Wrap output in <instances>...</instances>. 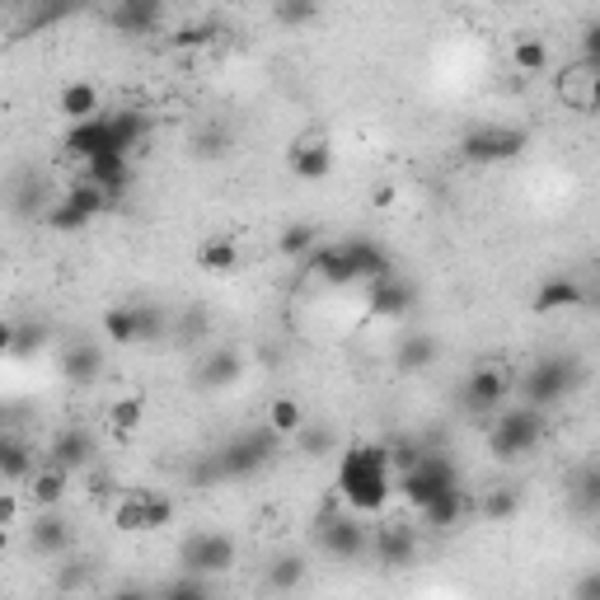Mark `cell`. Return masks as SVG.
Masks as SVG:
<instances>
[{"label":"cell","mask_w":600,"mask_h":600,"mask_svg":"<svg viewBox=\"0 0 600 600\" xmlns=\"http://www.w3.org/2000/svg\"><path fill=\"white\" fill-rule=\"evenodd\" d=\"M277 446H281V436H273L268 427H249L211 455V469H216V479H249L263 465H273Z\"/></svg>","instance_id":"277c9868"},{"label":"cell","mask_w":600,"mask_h":600,"mask_svg":"<svg viewBox=\"0 0 600 600\" xmlns=\"http://www.w3.org/2000/svg\"><path fill=\"white\" fill-rule=\"evenodd\" d=\"M10 549V531H5V525H0V554H5Z\"/></svg>","instance_id":"11a10c76"},{"label":"cell","mask_w":600,"mask_h":600,"mask_svg":"<svg viewBox=\"0 0 600 600\" xmlns=\"http://www.w3.org/2000/svg\"><path fill=\"white\" fill-rule=\"evenodd\" d=\"M184 573L188 577H221V573H231L235 568V558H240V544L225 535V531H192L184 540Z\"/></svg>","instance_id":"8992f818"},{"label":"cell","mask_w":600,"mask_h":600,"mask_svg":"<svg viewBox=\"0 0 600 600\" xmlns=\"http://www.w3.org/2000/svg\"><path fill=\"white\" fill-rule=\"evenodd\" d=\"M66 380L70 385H95L103 376V347L99 343H76V347H66Z\"/></svg>","instance_id":"4316f807"},{"label":"cell","mask_w":600,"mask_h":600,"mask_svg":"<svg viewBox=\"0 0 600 600\" xmlns=\"http://www.w3.org/2000/svg\"><path fill=\"white\" fill-rule=\"evenodd\" d=\"M174 43H179V47H202V43H211V24H184Z\"/></svg>","instance_id":"c3c4849f"},{"label":"cell","mask_w":600,"mask_h":600,"mask_svg":"<svg viewBox=\"0 0 600 600\" xmlns=\"http://www.w3.org/2000/svg\"><path fill=\"white\" fill-rule=\"evenodd\" d=\"M103 338H113L118 347H136L141 343V314L136 305H113L103 314Z\"/></svg>","instance_id":"d6a6232c"},{"label":"cell","mask_w":600,"mask_h":600,"mask_svg":"<svg viewBox=\"0 0 600 600\" xmlns=\"http://www.w3.org/2000/svg\"><path fill=\"white\" fill-rule=\"evenodd\" d=\"M231 146V136H225L221 127H207V132H198V141H192V151H198V160H216V155Z\"/></svg>","instance_id":"bcb514c9"},{"label":"cell","mask_w":600,"mask_h":600,"mask_svg":"<svg viewBox=\"0 0 600 600\" xmlns=\"http://www.w3.org/2000/svg\"><path fill=\"white\" fill-rule=\"evenodd\" d=\"M62 202L66 207H76L85 221H95V216H103V211H113V198L103 188H95V184H85V179H76L66 192H62Z\"/></svg>","instance_id":"1f68e13d"},{"label":"cell","mask_w":600,"mask_h":600,"mask_svg":"<svg viewBox=\"0 0 600 600\" xmlns=\"http://www.w3.org/2000/svg\"><path fill=\"white\" fill-rule=\"evenodd\" d=\"M14 352V320H0V357Z\"/></svg>","instance_id":"db71d44e"},{"label":"cell","mask_w":600,"mask_h":600,"mask_svg":"<svg viewBox=\"0 0 600 600\" xmlns=\"http://www.w3.org/2000/svg\"><path fill=\"white\" fill-rule=\"evenodd\" d=\"M587 305V287H581L577 277H549V281H540L535 296H531V310L535 314H558V310H581Z\"/></svg>","instance_id":"e0dca14e"},{"label":"cell","mask_w":600,"mask_h":600,"mask_svg":"<svg viewBox=\"0 0 600 600\" xmlns=\"http://www.w3.org/2000/svg\"><path fill=\"white\" fill-rule=\"evenodd\" d=\"M62 151L70 155L76 165H90L99 160V155H113V141H109V118H90V122H70L66 127V141H62Z\"/></svg>","instance_id":"5bb4252c"},{"label":"cell","mask_w":600,"mask_h":600,"mask_svg":"<svg viewBox=\"0 0 600 600\" xmlns=\"http://www.w3.org/2000/svg\"><path fill=\"white\" fill-rule=\"evenodd\" d=\"M287 165H291V174L296 179H305V184H320V179H329L333 174V151H329V141H296L291 146V155H287Z\"/></svg>","instance_id":"ffe728a7"},{"label":"cell","mask_w":600,"mask_h":600,"mask_svg":"<svg viewBox=\"0 0 600 600\" xmlns=\"http://www.w3.org/2000/svg\"><path fill=\"white\" fill-rule=\"evenodd\" d=\"M320 549L338 563H357L370 549V535L357 516H324L320 521Z\"/></svg>","instance_id":"30bf717a"},{"label":"cell","mask_w":600,"mask_h":600,"mask_svg":"<svg viewBox=\"0 0 600 600\" xmlns=\"http://www.w3.org/2000/svg\"><path fill=\"white\" fill-rule=\"evenodd\" d=\"M155 600H211V591H207V581L202 577H174L169 587H160L155 591Z\"/></svg>","instance_id":"b9f144b4"},{"label":"cell","mask_w":600,"mask_h":600,"mask_svg":"<svg viewBox=\"0 0 600 600\" xmlns=\"http://www.w3.org/2000/svg\"><path fill=\"white\" fill-rule=\"evenodd\" d=\"M109 600H155V591H146V587H118Z\"/></svg>","instance_id":"f5cc1de1"},{"label":"cell","mask_w":600,"mask_h":600,"mask_svg":"<svg viewBox=\"0 0 600 600\" xmlns=\"http://www.w3.org/2000/svg\"><path fill=\"white\" fill-rule=\"evenodd\" d=\"M370 554H376V563L390 573L413 568L418 563V531L409 521H385V525H376V535H370Z\"/></svg>","instance_id":"9c48e42d"},{"label":"cell","mask_w":600,"mask_h":600,"mask_svg":"<svg viewBox=\"0 0 600 600\" xmlns=\"http://www.w3.org/2000/svg\"><path fill=\"white\" fill-rule=\"evenodd\" d=\"M85 184L103 188L109 198H122L132 188V160L127 155H99V160L85 165Z\"/></svg>","instance_id":"7402d4cb"},{"label":"cell","mask_w":600,"mask_h":600,"mask_svg":"<svg viewBox=\"0 0 600 600\" xmlns=\"http://www.w3.org/2000/svg\"><path fill=\"white\" fill-rule=\"evenodd\" d=\"M544 441V413L525 409V403H511V409H498L488 422V451L498 465H516L531 451H540Z\"/></svg>","instance_id":"7a4b0ae2"},{"label":"cell","mask_w":600,"mask_h":600,"mask_svg":"<svg viewBox=\"0 0 600 600\" xmlns=\"http://www.w3.org/2000/svg\"><path fill=\"white\" fill-rule=\"evenodd\" d=\"M554 90H558V99H563V109H573V113H581V118H591L596 109H600V66L596 62H568L554 76Z\"/></svg>","instance_id":"ba28073f"},{"label":"cell","mask_w":600,"mask_h":600,"mask_svg":"<svg viewBox=\"0 0 600 600\" xmlns=\"http://www.w3.org/2000/svg\"><path fill=\"white\" fill-rule=\"evenodd\" d=\"M525 151V132L521 127H502V122H479L460 136V155L469 165H507Z\"/></svg>","instance_id":"52a82bcc"},{"label":"cell","mask_w":600,"mask_h":600,"mask_svg":"<svg viewBox=\"0 0 600 600\" xmlns=\"http://www.w3.org/2000/svg\"><path fill=\"white\" fill-rule=\"evenodd\" d=\"M141 502H146V531H165V525H174V502L165 492H141Z\"/></svg>","instance_id":"7bdbcfd3"},{"label":"cell","mask_w":600,"mask_h":600,"mask_svg":"<svg viewBox=\"0 0 600 600\" xmlns=\"http://www.w3.org/2000/svg\"><path fill=\"white\" fill-rule=\"evenodd\" d=\"M66 488H70V474L57 469V465H38L33 469V479H29V498L38 511H57L66 502Z\"/></svg>","instance_id":"cb8c5ba5"},{"label":"cell","mask_w":600,"mask_h":600,"mask_svg":"<svg viewBox=\"0 0 600 600\" xmlns=\"http://www.w3.org/2000/svg\"><path fill=\"white\" fill-rule=\"evenodd\" d=\"M113 531H122V535L146 531V502H141V492H127V498L113 507Z\"/></svg>","instance_id":"74e56055"},{"label":"cell","mask_w":600,"mask_h":600,"mask_svg":"<svg viewBox=\"0 0 600 600\" xmlns=\"http://www.w3.org/2000/svg\"><path fill=\"white\" fill-rule=\"evenodd\" d=\"M47 465H57L66 474L90 469L95 465V436L85 427H62L57 436H52V446H47Z\"/></svg>","instance_id":"9a60e30c"},{"label":"cell","mask_w":600,"mask_h":600,"mask_svg":"<svg viewBox=\"0 0 600 600\" xmlns=\"http://www.w3.org/2000/svg\"><path fill=\"white\" fill-rule=\"evenodd\" d=\"M300 581H305V558L300 554H281L268 563V587L273 591H296Z\"/></svg>","instance_id":"d590c367"},{"label":"cell","mask_w":600,"mask_h":600,"mask_svg":"<svg viewBox=\"0 0 600 600\" xmlns=\"http://www.w3.org/2000/svg\"><path fill=\"white\" fill-rule=\"evenodd\" d=\"M413 300H418V287H413V281H403L399 273H390V277H380V281H370V287H366V310L380 314V320H403V314L413 310Z\"/></svg>","instance_id":"4fadbf2b"},{"label":"cell","mask_w":600,"mask_h":600,"mask_svg":"<svg viewBox=\"0 0 600 600\" xmlns=\"http://www.w3.org/2000/svg\"><path fill=\"white\" fill-rule=\"evenodd\" d=\"M581 376H587V366H581L577 357H563V352H554V357H540L531 370H525V380H521V403L525 409H554V403L568 399Z\"/></svg>","instance_id":"3957f363"},{"label":"cell","mask_w":600,"mask_h":600,"mask_svg":"<svg viewBox=\"0 0 600 600\" xmlns=\"http://www.w3.org/2000/svg\"><path fill=\"white\" fill-rule=\"evenodd\" d=\"M460 516H465V488H451L422 507V525L427 531H451V525H460Z\"/></svg>","instance_id":"4dcf8cb0"},{"label":"cell","mask_w":600,"mask_h":600,"mask_svg":"<svg viewBox=\"0 0 600 600\" xmlns=\"http://www.w3.org/2000/svg\"><path fill=\"white\" fill-rule=\"evenodd\" d=\"M314 249H320V225H314V221H291V225H281V235H277V254H281V258L305 263Z\"/></svg>","instance_id":"83f0119b"},{"label":"cell","mask_w":600,"mask_h":600,"mask_svg":"<svg viewBox=\"0 0 600 600\" xmlns=\"http://www.w3.org/2000/svg\"><path fill=\"white\" fill-rule=\"evenodd\" d=\"M338 498L357 511V516H376L385 511V502L395 498V469H390V451L385 441H357V446L343 451L338 460Z\"/></svg>","instance_id":"6da1fadb"},{"label":"cell","mask_w":600,"mask_h":600,"mask_svg":"<svg viewBox=\"0 0 600 600\" xmlns=\"http://www.w3.org/2000/svg\"><path fill=\"white\" fill-rule=\"evenodd\" d=\"M57 109L66 113V122H90V118L103 113V99H99V90L90 80H70L66 90L57 95Z\"/></svg>","instance_id":"484cf974"},{"label":"cell","mask_w":600,"mask_h":600,"mask_svg":"<svg viewBox=\"0 0 600 600\" xmlns=\"http://www.w3.org/2000/svg\"><path fill=\"white\" fill-rule=\"evenodd\" d=\"M70 540H76V531H70V521L62 516V511H38L33 525H29V544H33V554H43V558L66 554Z\"/></svg>","instance_id":"ac0fdd59"},{"label":"cell","mask_w":600,"mask_h":600,"mask_svg":"<svg viewBox=\"0 0 600 600\" xmlns=\"http://www.w3.org/2000/svg\"><path fill=\"white\" fill-rule=\"evenodd\" d=\"M484 521H492V525H502V521H511V516H516V511H521V492L516 488H488V498H484Z\"/></svg>","instance_id":"8d00e7d4"},{"label":"cell","mask_w":600,"mask_h":600,"mask_svg":"<svg viewBox=\"0 0 600 600\" xmlns=\"http://www.w3.org/2000/svg\"><path fill=\"white\" fill-rule=\"evenodd\" d=\"M240 376H244V357H240L235 347H216L198 366V385H202V390H225V385H235Z\"/></svg>","instance_id":"d4e9b609"},{"label":"cell","mask_w":600,"mask_h":600,"mask_svg":"<svg viewBox=\"0 0 600 600\" xmlns=\"http://www.w3.org/2000/svg\"><path fill=\"white\" fill-rule=\"evenodd\" d=\"M198 268L202 273H235L240 268V244L225 240V235H211L198 249Z\"/></svg>","instance_id":"836d02e7"},{"label":"cell","mask_w":600,"mask_h":600,"mask_svg":"<svg viewBox=\"0 0 600 600\" xmlns=\"http://www.w3.org/2000/svg\"><path fill=\"white\" fill-rule=\"evenodd\" d=\"M43 225H47V231H57V235H76V231H85L90 221H85L76 207H66V202L57 198V202H52V207L43 211Z\"/></svg>","instance_id":"60d3db41"},{"label":"cell","mask_w":600,"mask_h":600,"mask_svg":"<svg viewBox=\"0 0 600 600\" xmlns=\"http://www.w3.org/2000/svg\"><path fill=\"white\" fill-rule=\"evenodd\" d=\"M109 422H113V432H136L141 422H146V399H136V395H122L109 403Z\"/></svg>","instance_id":"f35d334b"},{"label":"cell","mask_w":600,"mask_h":600,"mask_svg":"<svg viewBox=\"0 0 600 600\" xmlns=\"http://www.w3.org/2000/svg\"><path fill=\"white\" fill-rule=\"evenodd\" d=\"M338 249H343V258H347L352 277L366 281V287H370V281H380V277H390V273H395L390 249H385V244H376V240H366V235L338 240Z\"/></svg>","instance_id":"7c38bea8"},{"label":"cell","mask_w":600,"mask_h":600,"mask_svg":"<svg viewBox=\"0 0 600 600\" xmlns=\"http://www.w3.org/2000/svg\"><path fill=\"white\" fill-rule=\"evenodd\" d=\"M14 521H20V498H14V492H0V525L10 531Z\"/></svg>","instance_id":"f907efd6"},{"label":"cell","mask_w":600,"mask_h":600,"mask_svg":"<svg viewBox=\"0 0 600 600\" xmlns=\"http://www.w3.org/2000/svg\"><path fill=\"white\" fill-rule=\"evenodd\" d=\"M291 441L300 446L305 460H324V455L338 451V436H333V427H320V422H305V427H300Z\"/></svg>","instance_id":"e575fe53"},{"label":"cell","mask_w":600,"mask_h":600,"mask_svg":"<svg viewBox=\"0 0 600 600\" xmlns=\"http://www.w3.org/2000/svg\"><path fill=\"white\" fill-rule=\"evenodd\" d=\"M451 488H460V469L451 465V455H422V460L413 469H403L395 474V492L403 502H409L413 511H422L432 498H441V492H451Z\"/></svg>","instance_id":"5b68a950"},{"label":"cell","mask_w":600,"mask_h":600,"mask_svg":"<svg viewBox=\"0 0 600 600\" xmlns=\"http://www.w3.org/2000/svg\"><path fill=\"white\" fill-rule=\"evenodd\" d=\"M165 20V5L160 0H118V5L109 10V24L118 33H127V38H146V33H155Z\"/></svg>","instance_id":"2e32d148"},{"label":"cell","mask_w":600,"mask_h":600,"mask_svg":"<svg viewBox=\"0 0 600 600\" xmlns=\"http://www.w3.org/2000/svg\"><path fill=\"white\" fill-rule=\"evenodd\" d=\"M300 268H305L314 281H324V287H352V268H347V258H343V249L338 244H320V249H314L305 263H300Z\"/></svg>","instance_id":"603a6c76"},{"label":"cell","mask_w":600,"mask_h":600,"mask_svg":"<svg viewBox=\"0 0 600 600\" xmlns=\"http://www.w3.org/2000/svg\"><path fill=\"white\" fill-rule=\"evenodd\" d=\"M573 600H600V573H587L573 587Z\"/></svg>","instance_id":"681fc988"},{"label":"cell","mask_w":600,"mask_h":600,"mask_svg":"<svg viewBox=\"0 0 600 600\" xmlns=\"http://www.w3.org/2000/svg\"><path fill=\"white\" fill-rule=\"evenodd\" d=\"M507 390H511V380L502 376L498 366H474L469 376H465V390H460V399H465V409H469V413L488 418V413L507 409Z\"/></svg>","instance_id":"8fae6325"},{"label":"cell","mask_w":600,"mask_h":600,"mask_svg":"<svg viewBox=\"0 0 600 600\" xmlns=\"http://www.w3.org/2000/svg\"><path fill=\"white\" fill-rule=\"evenodd\" d=\"M399 198V188L395 184H380V188H370V202H376V207H390Z\"/></svg>","instance_id":"816d5d0a"},{"label":"cell","mask_w":600,"mask_h":600,"mask_svg":"<svg viewBox=\"0 0 600 600\" xmlns=\"http://www.w3.org/2000/svg\"><path fill=\"white\" fill-rule=\"evenodd\" d=\"M33 469H38V460H33V446L24 436H14L0 427V479L5 484H29Z\"/></svg>","instance_id":"44dd1931"},{"label":"cell","mask_w":600,"mask_h":600,"mask_svg":"<svg viewBox=\"0 0 600 600\" xmlns=\"http://www.w3.org/2000/svg\"><path fill=\"white\" fill-rule=\"evenodd\" d=\"M432 362H436V338H432V333H403L399 347H395V366L418 376V370H427Z\"/></svg>","instance_id":"f546056e"},{"label":"cell","mask_w":600,"mask_h":600,"mask_svg":"<svg viewBox=\"0 0 600 600\" xmlns=\"http://www.w3.org/2000/svg\"><path fill=\"white\" fill-rule=\"evenodd\" d=\"M136 314H141V343H160L165 338V310L136 305Z\"/></svg>","instance_id":"7dc6e473"},{"label":"cell","mask_w":600,"mask_h":600,"mask_svg":"<svg viewBox=\"0 0 600 600\" xmlns=\"http://www.w3.org/2000/svg\"><path fill=\"white\" fill-rule=\"evenodd\" d=\"M103 118H109L113 155H127V160H132V151L151 136V113L146 109H113V113H103Z\"/></svg>","instance_id":"d6986e66"},{"label":"cell","mask_w":600,"mask_h":600,"mask_svg":"<svg viewBox=\"0 0 600 600\" xmlns=\"http://www.w3.org/2000/svg\"><path fill=\"white\" fill-rule=\"evenodd\" d=\"M314 14H320V5H310V0H281V5H273V20L281 24H310Z\"/></svg>","instance_id":"f6af8a7d"},{"label":"cell","mask_w":600,"mask_h":600,"mask_svg":"<svg viewBox=\"0 0 600 600\" xmlns=\"http://www.w3.org/2000/svg\"><path fill=\"white\" fill-rule=\"evenodd\" d=\"M43 343H47L43 324H14V357H33Z\"/></svg>","instance_id":"ee69618b"},{"label":"cell","mask_w":600,"mask_h":600,"mask_svg":"<svg viewBox=\"0 0 600 600\" xmlns=\"http://www.w3.org/2000/svg\"><path fill=\"white\" fill-rule=\"evenodd\" d=\"M511 62H516V70H525V76H540V70L549 66V47H544V38H521L511 47Z\"/></svg>","instance_id":"ab89813d"},{"label":"cell","mask_w":600,"mask_h":600,"mask_svg":"<svg viewBox=\"0 0 600 600\" xmlns=\"http://www.w3.org/2000/svg\"><path fill=\"white\" fill-rule=\"evenodd\" d=\"M305 422H310V418H305V403L291 399V395H277V399L268 403V422H263V427L287 441V436H296L300 427H305Z\"/></svg>","instance_id":"f1b7e54d"}]
</instances>
